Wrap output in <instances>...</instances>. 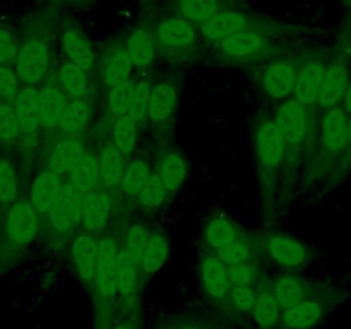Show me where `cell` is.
<instances>
[{"label":"cell","instance_id":"11a10c76","mask_svg":"<svg viewBox=\"0 0 351 329\" xmlns=\"http://www.w3.org/2000/svg\"><path fill=\"white\" fill-rule=\"evenodd\" d=\"M177 329H201V328H197V326H180V328Z\"/></svg>","mask_w":351,"mask_h":329},{"label":"cell","instance_id":"7402d4cb","mask_svg":"<svg viewBox=\"0 0 351 329\" xmlns=\"http://www.w3.org/2000/svg\"><path fill=\"white\" fill-rule=\"evenodd\" d=\"M69 96L58 84H47L40 89V122L41 129H57L62 119Z\"/></svg>","mask_w":351,"mask_h":329},{"label":"cell","instance_id":"d6a6232c","mask_svg":"<svg viewBox=\"0 0 351 329\" xmlns=\"http://www.w3.org/2000/svg\"><path fill=\"white\" fill-rule=\"evenodd\" d=\"M112 136V143L115 144L120 154L129 161L132 154L136 153L137 141H139V125L130 117H119L113 122Z\"/></svg>","mask_w":351,"mask_h":329},{"label":"cell","instance_id":"f35d334b","mask_svg":"<svg viewBox=\"0 0 351 329\" xmlns=\"http://www.w3.org/2000/svg\"><path fill=\"white\" fill-rule=\"evenodd\" d=\"M281 305L278 304L276 297L273 295V291H261L257 293L256 305L252 308L254 321L257 326L264 329H269L280 321L281 317Z\"/></svg>","mask_w":351,"mask_h":329},{"label":"cell","instance_id":"d4e9b609","mask_svg":"<svg viewBox=\"0 0 351 329\" xmlns=\"http://www.w3.org/2000/svg\"><path fill=\"white\" fill-rule=\"evenodd\" d=\"M84 153L86 146L81 139H60L51 147L48 156V170L65 177Z\"/></svg>","mask_w":351,"mask_h":329},{"label":"cell","instance_id":"bcb514c9","mask_svg":"<svg viewBox=\"0 0 351 329\" xmlns=\"http://www.w3.org/2000/svg\"><path fill=\"white\" fill-rule=\"evenodd\" d=\"M216 252H218L216 256H218L228 267L243 263V260H249L250 257H252V250H250L249 243L243 242L242 239L221 247V249H218Z\"/></svg>","mask_w":351,"mask_h":329},{"label":"cell","instance_id":"74e56055","mask_svg":"<svg viewBox=\"0 0 351 329\" xmlns=\"http://www.w3.org/2000/svg\"><path fill=\"white\" fill-rule=\"evenodd\" d=\"M242 239L239 228L233 221L226 218H215L208 223L204 230V240L211 249L218 250L235 240Z\"/></svg>","mask_w":351,"mask_h":329},{"label":"cell","instance_id":"7a4b0ae2","mask_svg":"<svg viewBox=\"0 0 351 329\" xmlns=\"http://www.w3.org/2000/svg\"><path fill=\"white\" fill-rule=\"evenodd\" d=\"M119 243L112 235L98 236V249H96V271L95 281L96 295L101 302H110L119 293Z\"/></svg>","mask_w":351,"mask_h":329},{"label":"cell","instance_id":"52a82bcc","mask_svg":"<svg viewBox=\"0 0 351 329\" xmlns=\"http://www.w3.org/2000/svg\"><path fill=\"white\" fill-rule=\"evenodd\" d=\"M261 26H263V21L259 17L240 12V10L223 9L215 17L201 24V34L213 43H219L233 34L247 29H259Z\"/></svg>","mask_w":351,"mask_h":329},{"label":"cell","instance_id":"7bdbcfd3","mask_svg":"<svg viewBox=\"0 0 351 329\" xmlns=\"http://www.w3.org/2000/svg\"><path fill=\"white\" fill-rule=\"evenodd\" d=\"M151 89L153 84L149 81H137L136 91H134L132 101H130L129 112L127 117L134 120L137 125L147 120V112H149V99H151Z\"/></svg>","mask_w":351,"mask_h":329},{"label":"cell","instance_id":"e0dca14e","mask_svg":"<svg viewBox=\"0 0 351 329\" xmlns=\"http://www.w3.org/2000/svg\"><path fill=\"white\" fill-rule=\"evenodd\" d=\"M178 105V93L173 84L170 82H158L153 84L149 99V112H147V120L153 127H163L170 123L177 112Z\"/></svg>","mask_w":351,"mask_h":329},{"label":"cell","instance_id":"2e32d148","mask_svg":"<svg viewBox=\"0 0 351 329\" xmlns=\"http://www.w3.org/2000/svg\"><path fill=\"white\" fill-rule=\"evenodd\" d=\"M266 250L271 259L285 269H297L304 266L308 259L307 247L287 235L269 236L266 242Z\"/></svg>","mask_w":351,"mask_h":329},{"label":"cell","instance_id":"ab89813d","mask_svg":"<svg viewBox=\"0 0 351 329\" xmlns=\"http://www.w3.org/2000/svg\"><path fill=\"white\" fill-rule=\"evenodd\" d=\"M168 194H170V192H168L163 178H161L160 173L154 170L151 171L149 180H147V184L144 185L143 192H141L139 202L147 209V211H154V209L163 206V202L167 201Z\"/></svg>","mask_w":351,"mask_h":329},{"label":"cell","instance_id":"30bf717a","mask_svg":"<svg viewBox=\"0 0 351 329\" xmlns=\"http://www.w3.org/2000/svg\"><path fill=\"white\" fill-rule=\"evenodd\" d=\"M287 147V141H285L276 120H263L256 130V151L259 163L266 170H276L283 163Z\"/></svg>","mask_w":351,"mask_h":329},{"label":"cell","instance_id":"ffe728a7","mask_svg":"<svg viewBox=\"0 0 351 329\" xmlns=\"http://www.w3.org/2000/svg\"><path fill=\"white\" fill-rule=\"evenodd\" d=\"M89 120H91V106H89L88 99H71L57 125L58 134L62 139H79L88 129Z\"/></svg>","mask_w":351,"mask_h":329},{"label":"cell","instance_id":"db71d44e","mask_svg":"<svg viewBox=\"0 0 351 329\" xmlns=\"http://www.w3.org/2000/svg\"><path fill=\"white\" fill-rule=\"evenodd\" d=\"M113 329H136V328H134L132 324H120V326H117V328H113Z\"/></svg>","mask_w":351,"mask_h":329},{"label":"cell","instance_id":"4fadbf2b","mask_svg":"<svg viewBox=\"0 0 351 329\" xmlns=\"http://www.w3.org/2000/svg\"><path fill=\"white\" fill-rule=\"evenodd\" d=\"M300 65L291 60H273L263 72V88L273 99H288L293 96Z\"/></svg>","mask_w":351,"mask_h":329},{"label":"cell","instance_id":"816d5d0a","mask_svg":"<svg viewBox=\"0 0 351 329\" xmlns=\"http://www.w3.org/2000/svg\"><path fill=\"white\" fill-rule=\"evenodd\" d=\"M343 108H345L348 113H351V81H350V86H348V91H346L345 101H343Z\"/></svg>","mask_w":351,"mask_h":329},{"label":"cell","instance_id":"5b68a950","mask_svg":"<svg viewBox=\"0 0 351 329\" xmlns=\"http://www.w3.org/2000/svg\"><path fill=\"white\" fill-rule=\"evenodd\" d=\"M350 81L351 77L348 57L346 55H338L332 60H329L324 72V79H322L321 91H319L317 96L319 110L328 112V110L343 106Z\"/></svg>","mask_w":351,"mask_h":329},{"label":"cell","instance_id":"ba28073f","mask_svg":"<svg viewBox=\"0 0 351 329\" xmlns=\"http://www.w3.org/2000/svg\"><path fill=\"white\" fill-rule=\"evenodd\" d=\"M350 113L343 106L324 112L321 119V146L328 158H341L348 149Z\"/></svg>","mask_w":351,"mask_h":329},{"label":"cell","instance_id":"6da1fadb","mask_svg":"<svg viewBox=\"0 0 351 329\" xmlns=\"http://www.w3.org/2000/svg\"><path fill=\"white\" fill-rule=\"evenodd\" d=\"M158 53H189L197 45V33L185 17H163L151 27Z\"/></svg>","mask_w":351,"mask_h":329},{"label":"cell","instance_id":"44dd1931","mask_svg":"<svg viewBox=\"0 0 351 329\" xmlns=\"http://www.w3.org/2000/svg\"><path fill=\"white\" fill-rule=\"evenodd\" d=\"M96 249H98V239L91 233H81L72 240L71 254L74 259V266L77 269L79 278L86 283L95 281L96 271Z\"/></svg>","mask_w":351,"mask_h":329},{"label":"cell","instance_id":"681fc988","mask_svg":"<svg viewBox=\"0 0 351 329\" xmlns=\"http://www.w3.org/2000/svg\"><path fill=\"white\" fill-rule=\"evenodd\" d=\"M230 298H232V304L239 310L247 312L252 310L254 305H256L257 293L252 290V284H242V287H232Z\"/></svg>","mask_w":351,"mask_h":329},{"label":"cell","instance_id":"4316f807","mask_svg":"<svg viewBox=\"0 0 351 329\" xmlns=\"http://www.w3.org/2000/svg\"><path fill=\"white\" fill-rule=\"evenodd\" d=\"M324 314L326 308L321 302L305 298L300 304L293 305L290 308H285L281 317H283L285 326L290 329H311L321 322Z\"/></svg>","mask_w":351,"mask_h":329},{"label":"cell","instance_id":"60d3db41","mask_svg":"<svg viewBox=\"0 0 351 329\" xmlns=\"http://www.w3.org/2000/svg\"><path fill=\"white\" fill-rule=\"evenodd\" d=\"M134 91H136V81L129 79V81L117 84L110 88L108 91V110L115 119L127 115L129 112L130 101H132Z\"/></svg>","mask_w":351,"mask_h":329},{"label":"cell","instance_id":"3957f363","mask_svg":"<svg viewBox=\"0 0 351 329\" xmlns=\"http://www.w3.org/2000/svg\"><path fill=\"white\" fill-rule=\"evenodd\" d=\"M5 236L12 245L27 247L36 239L40 230V215L29 199H17L14 204L9 206V211L3 221Z\"/></svg>","mask_w":351,"mask_h":329},{"label":"cell","instance_id":"5bb4252c","mask_svg":"<svg viewBox=\"0 0 351 329\" xmlns=\"http://www.w3.org/2000/svg\"><path fill=\"white\" fill-rule=\"evenodd\" d=\"M62 178L64 177L53 173L48 168L34 177L29 188V202L40 216H50L57 206L65 185Z\"/></svg>","mask_w":351,"mask_h":329},{"label":"cell","instance_id":"ac0fdd59","mask_svg":"<svg viewBox=\"0 0 351 329\" xmlns=\"http://www.w3.org/2000/svg\"><path fill=\"white\" fill-rule=\"evenodd\" d=\"M201 283L206 293L215 300H221L230 293L228 266L218 256H204L199 266Z\"/></svg>","mask_w":351,"mask_h":329},{"label":"cell","instance_id":"f1b7e54d","mask_svg":"<svg viewBox=\"0 0 351 329\" xmlns=\"http://www.w3.org/2000/svg\"><path fill=\"white\" fill-rule=\"evenodd\" d=\"M156 171L160 173V177L163 178L168 192H170V194H175L177 191H180V187L185 184V180H187V161L184 160V156H182L180 153L170 151V153L161 154V158L156 163Z\"/></svg>","mask_w":351,"mask_h":329},{"label":"cell","instance_id":"b9f144b4","mask_svg":"<svg viewBox=\"0 0 351 329\" xmlns=\"http://www.w3.org/2000/svg\"><path fill=\"white\" fill-rule=\"evenodd\" d=\"M17 195H19V175L10 161L3 160L0 164V204H14Z\"/></svg>","mask_w":351,"mask_h":329},{"label":"cell","instance_id":"7dc6e473","mask_svg":"<svg viewBox=\"0 0 351 329\" xmlns=\"http://www.w3.org/2000/svg\"><path fill=\"white\" fill-rule=\"evenodd\" d=\"M19 82L16 69L9 67V65H0V101L14 103L21 91Z\"/></svg>","mask_w":351,"mask_h":329},{"label":"cell","instance_id":"7c38bea8","mask_svg":"<svg viewBox=\"0 0 351 329\" xmlns=\"http://www.w3.org/2000/svg\"><path fill=\"white\" fill-rule=\"evenodd\" d=\"M110 216H112V197L105 187H96L84 192L79 226H82L88 233H98L105 228Z\"/></svg>","mask_w":351,"mask_h":329},{"label":"cell","instance_id":"9c48e42d","mask_svg":"<svg viewBox=\"0 0 351 329\" xmlns=\"http://www.w3.org/2000/svg\"><path fill=\"white\" fill-rule=\"evenodd\" d=\"M274 120H276L288 147L297 149V147L304 146L308 134V110L304 103L297 101L295 98L285 99L278 108Z\"/></svg>","mask_w":351,"mask_h":329},{"label":"cell","instance_id":"1f68e13d","mask_svg":"<svg viewBox=\"0 0 351 329\" xmlns=\"http://www.w3.org/2000/svg\"><path fill=\"white\" fill-rule=\"evenodd\" d=\"M273 295L276 297L278 304L281 308H290L293 305L300 304L307 298V287L300 278L293 276V274H281L273 284Z\"/></svg>","mask_w":351,"mask_h":329},{"label":"cell","instance_id":"836d02e7","mask_svg":"<svg viewBox=\"0 0 351 329\" xmlns=\"http://www.w3.org/2000/svg\"><path fill=\"white\" fill-rule=\"evenodd\" d=\"M175 3L182 17L197 24H204L219 10L226 9L225 0H175Z\"/></svg>","mask_w":351,"mask_h":329},{"label":"cell","instance_id":"4dcf8cb0","mask_svg":"<svg viewBox=\"0 0 351 329\" xmlns=\"http://www.w3.org/2000/svg\"><path fill=\"white\" fill-rule=\"evenodd\" d=\"M168 254H170L168 236L163 232H153L146 249H144L143 257H141L139 266L143 273L147 274V276L160 273L163 269L165 263L168 260Z\"/></svg>","mask_w":351,"mask_h":329},{"label":"cell","instance_id":"e575fe53","mask_svg":"<svg viewBox=\"0 0 351 329\" xmlns=\"http://www.w3.org/2000/svg\"><path fill=\"white\" fill-rule=\"evenodd\" d=\"M151 177V168L141 158L136 160H129L125 164V170H123V178L120 188L123 191V194L130 199H139L141 192H143L144 185L147 184Z\"/></svg>","mask_w":351,"mask_h":329},{"label":"cell","instance_id":"603a6c76","mask_svg":"<svg viewBox=\"0 0 351 329\" xmlns=\"http://www.w3.org/2000/svg\"><path fill=\"white\" fill-rule=\"evenodd\" d=\"M134 67H136V65H134L125 45H117V47L110 48L101 71L103 84H105L106 88H113V86L129 81Z\"/></svg>","mask_w":351,"mask_h":329},{"label":"cell","instance_id":"ee69618b","mask_svg":"<svg viewBox=\"0 0 351 329\" xmlns=\"http://www.w3.org/2000/svg\"><path fill=\"white\" fill-rule=\"evenodd\" d=\"M19 136H23V130L14 103L0 101V141L14 143L19 139Z\"/></svg>","mask_w":351,"mask_h":329},{"label":"cell","instance_id":"9f6ffc18","mask_svg":"<svg viewBox=\"0 0 351 329\" xmlns=\"http://www.w3.org/2000/svg\"><path fill=\"white\" fill-rule=\"evenodd\" d=\"M343 2H345V3H346V5H348V7H350V9H351V0H343Z\"/></svg>","mask_w":351,"mask_h":329},{"label":"cell","instance_id":"f907efd6","mask_svg":"<svg viewBox=\"0 0 351 329\" xmlns=\"http://www.w3.org/2000/svg\"><path fill=\"white\" fill-rule=\"evenodd\" d=\"M19 53V43L17 38L9 29H0V65H9L16 62Z\"/></svg>","mask_w":351,"mask_h":329},{"label":"cell","instance_id":"277c9868","mask_svg":"<svg viewBox=\"0 0 351 329\" xmlns=\"http://www.w3.org/2000/svg\"><path fill=\"white\" fill-rule=\"evenodd\" d=\"M50 67V50L41 40H27L19 47L14 69L24 86H36L47 77Z\"/></svg>","mask_w":351,"mask_h":329},{"label":"cell","instance_id":"f6af8a7d","mask_svg":"<svg viewBox=\"0 0 351 329\" xmlns=\"http://www.w3.org/2000/svg\"><path fill=\"white\" fill-rule=\"evenodd\" d=\"M151 235H153V232L146 225H132L125 232V243H123V247H125L127 252L132 256L136 263H141V257H143V252L146 249L147 242H149Z\"/></svg>","mask_w":351,"mask_h":329},{"label":"cell","instance_id":"83f0119b","mask_svg":"<svg viewBox=\"0 0 351 329\" xmlns=\"http://www.w3.org/2000/svg\"><path fill=\"white\" fill-rule=\"evenodd\" d=\"M62 43H64V50L65 53H67L69 62L79 65V67L84 69L86 72L93 71L96 62V55L91 43L84 38V34L79 33L74 27L65 29L64 36H62Z\"/></svg>","mask_w":351,"mask_h":329},{"label":"cell","instance_id":"d6986e66","mask_svg":"<svg viewBox=\"0 0 351 329\" xmlns=\"http://www.w3.org/2000/svg\"><path fill=\"white\" fill-rule=\"evenodd\" d=\"M14 108L21 122L23 136H33L41 129L40 122V89L36 86H24L14 99Z\"/></svg>","mask_w":351,"mask_h":329},{"label":"cell","instance_id":"d590c367","mask_svg":"<svg viewBox=\"0 0 351 329\" xmlns=\"http://www.w3.org/2000/svg\"><path fill=\"white\" fill-rule=\"evenodd\" d=\"M58 86L71 99L84 98L88 93V72L72 62H65L58 71Z\"/></svg>","mask_w":351,"mask_h":329},{"label":"cell","instance_id":"9a60e30c","mask_svg":"<svg viewBox=\"0 0 351 329\" xmlns=\"http://www.w3.org/2000/svg\"><path fill=\"white\" fill-rule=\"evenodd\" d=\"M82 195L84 192L79 191L74 184L67 180L64 185L60 199H58L57 206L53 211L50 212L51 226L57 230L58 233H65L72 228V226H79V219H81V204Z\"/></svg>","mask_w":351,"mask_h":329},{"label":"cell","instance_id":"8d00e7d4","mask_svg":"<svg viewBox=\"0 0 351 329\" xmlns=\"http://www.w3.org/2000/svg\"><path fill=\"white\" fill-rule=\"evenodd\" d=\"M117 269H119V293L122 297H130L136 293L139 287V263L132 259L125 247L119 249Z\"/></svg>","mask_w":351,"mask_h":329},{"label":"cell","instance_id":"484cf974","mask_svg":"<svg viewBox=\"0 0 351 329\" xmlns=\"http://www.w3.org/2000/svg\"><path fill=\"white\" fill-rule=\"evenodd\" d=\"M127 51L132 58L134 65L139 69H146L153 65V62L158 57V47L154 43V38L151 34V29L139 26L130 31L127 38Z\"/></svg>","mask_w":351,"mask_h":329},{"label":"cell","instance_id":"c3c4849f","mask_svg":"<svg viewBox=\"0 0 351 329\" xmlns=\"http://www.w3.org/2000/svg\"><path fill=\"white\" fill-rule=\"evenodd\" d=\"M228 280L230 288L252 284L254 280H256V267H254L252 260H243V263L228 267Z\"/></svg>","mask_w":351,"mask_h":329},{"label":"cell","instance_id":"6f0895ef","mask_svg":"<svg viewBox=\"0 0 351 329\" xmlns=\"http://www.w3.org/2000/svg\"><path fill=\"white\" fill-rule=\"evenodd\" d=\"M2 161H3V158H2V156H0V164H2Z\"/></svg>","mask_w":351,"mask_h":329},{"label":"cell","instance_id":"f5cc1de1","mask_svg":"<svg viewBox=\"0 0 351 329\" xmlns=\"http://www.w3.org/2000/svg\"><path fill=\"white\" fill-rule=\"evenodd\" d=\"M348 151H351V113H350V119H348V149H346V153H348Z\"/></svg>","mask_w":351,"mask_h":329},{"label":"cell","instance_id":"8992f818","mask_svg":"<svg viewBox=\"0 0 351 329\" xmlns=\"http://www.w3.org/2000/svg\"><path fill=\"white\" fill-rule=\"evenodd\" d=\"M216 48L233 60L257 62L271 53L273 43L263 31L247 29L216 43Z\"/></svg>","mask_w":351,"mask_h":329},{"label":"cell","instance_id":"cb8c5ba5","mask_svg":"<svg viewBox=\"0 0 351 329\" xmlns=\"http://www.w3.org/2000/svg\"><path fill=\"white\" fill-rule=\"evenodd\" d=\"M69 182L74 184L81 192H89L99 187L101 182V164H99V154L95 151H86L77 163L72 167L67 175Z\"/></svg>","mask_w":351,"mask_h":329},{"label":"cell","instance_id":"8fae6325","mask_svg":"<svg viewBox=\"0 0 351 329\" xmlns=\"http://www.w3.org/2000/svg\"><path fill=\"white\" fill-rule=\"evenodd\" d=\"M326 67H328V62L322 55H312L298 67L293 98L304 103L307 108L312 105H317V96L321 91Z\"/></svg>","mask_w":351,"mask_h":329},{"label":"cell","instance_id":"f546056e","mask_svg":"<svg viewBox=\"0 0 351 329\" xmlns=\"http://www.w3.org/2000/svg\"><path fill=\"white\" fill-rule=\"evenodd\" d=\"M101 164V184L105 188H119L122 185L127 160L120 154L113 143H105L99 151Z\"/></svg>","mask_w":351,"mask_h":329}]
</instances>
